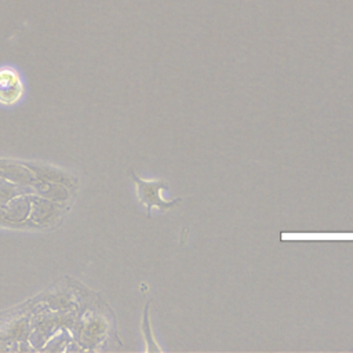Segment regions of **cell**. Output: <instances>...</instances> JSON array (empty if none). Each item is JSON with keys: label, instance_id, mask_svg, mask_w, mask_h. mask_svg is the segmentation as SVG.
<instances>
[{"label": "cell", "instance_id": "1", "mask_svg": "<svg viewBox=\"0 0 353 353\" xmlns=\"http://www.w3.org/2000/svg\"><path fill=\"white\" fill-rule=\"evenodd\" d=\"M132 179L135 182L137 186V196L141 204L145 205L148 215L150 216V210L153 207L159 208L160 211H168L171 208H174L178 203H181V197H176L171 201L164 200V197L161 196L163 190L168 189V183L164 179H141L135 172H131Z\"/></svg>", "mask_w": 353, "mask_h": 353}, {"label": "cell", "instance_id": "2", "mask_svg": "<svg viewBox=\"0 0 353 353\" xmlns=\"http://www.w3.org/2000/svg\"><path fill=\"white\" fill-rule=\"evenodd\" d=\"M23 81L21 74L12 66L0 68V105L11 106L23 97Z\"/></svg>", "mask_w": 353, "mask_h": 353}, {"label": "cell", "instance_id": "3", "mask_svg": "<svg viewBox=\"0 0 353 353\" xmlns=\"http://www.w3.org/2000/svg\"><path fill=\"white\" fill-rule=\"evenodd\" d=\"M149 303L148 302L145 305V310H143V320H142V331H143V338L146 342V352H160L161 347L156 343V339L153 338L152 334V327H150V321H149Z\"/></svg>", "mask_w": 353, "mask_h": 353}]
</instances>
